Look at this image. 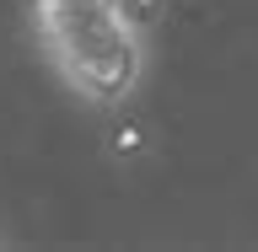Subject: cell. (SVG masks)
I'll list each match as a JSON object with an SVG mask.
<instances>
[{
    "label": "cell",
    "instance_id": "cell-1",
    "mask_svg": "<svg viewBox=\"0 0 258 252\" xmlns=\"http://www.w3.org/2000/svg\"><path fill=\"white\" fill-rule=\"evenodd\" d=\"M32 38L48 70L92 108H124L145 80L135 0H32Z\"/></svg>",
    "mask_w": 258,
    "mask_h": 252
}]
</instances>
